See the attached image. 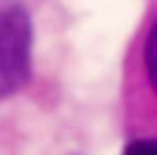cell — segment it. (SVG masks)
Returning a JSON list of instances; mask_svg holds the SVG:
<instances>
[{
	"instance_id": "3957f363",
	"label": "cell",
	"mask_w": 157,
	"mask_h": 155,
	"mask_svg": "<svg viewBox=\"0 0 157 155\" xmlns=\"http://www.w3.org/2000/svg\"><path fill=\"white\" fill-rule=\"evenodd\" d=\"M124 155H157V138H140V141H129Z\"/></svg>"
},
{
	"instance_id": "6da1fadb",
	"label": "cell",
	"mask_w": 157,
	"mask_h": 155,
	"mask_svg": "<svg viewBox=\"0 0 157 155\" xmlns=\"http://www.w3.org/2000/svg\"><path fill=\"white\" fill-rule=\"evenodd\" d=\"M31 76V17L20 3L0 6V99Z\"/></svg>"
},
{
	"instance_id": "7a4b0ae2",
	"label": "cell",
	"mask_w": 157,
	"mask_h": 155,
	"mask_svg": "<svg viewBox=\"0 0 157 155\" xmlns=\"http://www.w3.org/2000/svg\"><path fill=\"white\" fill-rule=\"evenodd\" d=\"M143 68H146L151 90L157 93V20L151 23V28L146 34V43H143Z\"/></svg>"
}]
</instances>
